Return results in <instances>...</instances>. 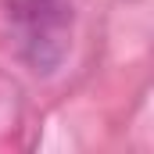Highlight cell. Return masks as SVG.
Returning a JSON list of instances; mask_svg holds the SVG:
<instances>
[{"mask_svg": "<svg viewBox=\"0 0 154 154\" xmlns=\"http://www.w3.org/2000/svg\"><path fill=\"white\" fill-rule=\"evenodd\" d=\"M4 7L22 61L39 75L57 72L72 47L75 0H4Z\"/></svg>", "mask_w": 154, "mask_h": 154, "instance_id": "obj_1", "label": "cell"}]
</instances>
